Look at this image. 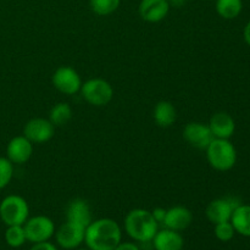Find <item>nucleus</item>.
I'll return each instance as SVG.
<instances>
[{
  "label": "nucleus",
  "mask_w": 250,
  "mask_h": 250,
  "mask_svg": "<svg viewBox=\"0 0 250 250\" xmlns=\"http://www.w3.org/2000/svg\"><path fill=\"white\" fill-rule=\"evenodd\" d=\"M121 242V226L110 217L93 220L85 227L84 244L89 250H114Z\"/></svg>",
  "instance_id": "1"
},
{
  "label": "nucleus",
  "mask_w": 250,
  "mask_h": 250,
  "mask_svg": "<svg viewBox=\"0 0 250 250\" xmlns=\"http://www.w3.org/2000/svg\"><path fill=\"white\" fill-rule=\"evenodd\" d=\"M125 232L137 243H149L159 231L160 225L155 221L151 211L146 209H133L127 212L124 220Z\"/></svg>",
  "instance_id": "2"
},
{
  "label": "nucleus",
  "mask_w": 250,
  "mask_h": 250,
  "mask_svg": "<svg viewBox=\"0 0 250 250\" xmlns=\"http://www.w3.org/2000/svg\"><path fill=\"white\" fill-rule=\"evenodd\" d=\"M205 151L208 163L216 171H229L237 163V150L229 139L214 138Z\"/></svg>",
  "instance_id": "3"
},
{
  "label": "nucleus",
  "mask_w": 250,
  "mask_h": 250,
  "mask_svg": "<svg viewBox=\"0 0 250 250\" xmlns=\"http://www.w3.org/2000/svg\"><path fill=\"white\" fill-rule=\"evenodd\" d=\"M28 217L29 205L21 195H6L0 202V219L6 226L23 225Z\"/></svg>",
  "instance_id": "4"
},
{
  "label": "nucleus",
  "mask_w": 250,
  "mask_h": 250,
  "mask_svg": "<svg viewBox=\"0 0 250 250\" xmlns=\"http://www.w3.org/2000/svg\"><path fill=\"white\" fill-rule=\"evenodd\" d=\"M81 95L88 104L93 106H105L114 98V88L104 78H90L82 83Z\"/></svg>",
  "instance_id": "5"
},
{
  "label": "nucleus",
  "mask_w": 250,
  "mask_h": 250,
  "mask_svg": "<svg viewBox=\"0 0 250 250\" xmlns=\"http://www.w3.org/2000/svg\"><path fill=\"white\" fill-rule=\"evenodd\" d=\"M23 229L26 232L27 242L32 244L50 241L56 231L54 221L45 215L28 217L23 224Z\"/></svg>",
  "instance_id": "6"
},
{
  "label": "nucleus",
  "mask_w": 250,
  "mask_h": 250,
  "mask_svg": "<svg viewBox=\"0 0 250 250\" xmlns=\"http://www.w3.org/2000/svg\"><path fill=\"white\" fill-rule=\"evenodd\" d=\"M54 88L66 95H75L80 93L82 87V78L80 73L71 66H60L51 76Z\"/></svg>",
  "instance_id": "7"
},
{
  "label": "nucleus",
  "mask_w": 250,
  "mask_h": 250,
  "mask_svg": "<svg viewBox=\"0 0 250 250\" xmlns=\"http://www.w3.org/2000/svg\"><path fill=\"white\" fill-rule=\"evenodd\" d=\"M241 204V200L237 197H233V195L217 198V199L211 200L208 204L205 215H207L208 220L214 225L220 224V222L229 221L234 209Z\"/></svg>",
  "instance_id": "8"
},
{
  "label": "nucleus",
  "mask_w": 250,
  "mask_h": 250,
  "mask_svg": "<svg viewBox=\"0 0 250 250\" xmlns=\"http://www.w3.org/2000/svg\"><path fill=\"white\" fill-rule=\"evenodd\" d=\"M84 234L85 227L66 221L56 229L54 237L61 249L75 250L84 243Z\"/></svg>",
  "instance_id": "9"
},
{
  "label": "nucleus",
  "mask_w": 250,
  "mask_h": 250,
  "mask_svg": "<svg viewBox=\"0 0 250 250\" xmlns=\"http://www.w3.org/2000/svg\"><path fill=\"white\" fill-rule=\"evenodd\" d=\"M56 127L45 117H33L23 127V136L33 144H43L50 141L55 134Z\"/></svg>",
  "instance_id": "10"
},
{
  "label": "nucleus",
  "mask_w": 250,
  "mask_h": 250,
  "mask_svg": "<svg viewBox=\"0 0 250 250\" xmlns=\"http://www.w3.org/2000/svg\"><path fill=\"white\" fill-rule=\"evenodd\" d=\"M183 138L193 148L205 150L214 139L208 124L202 122H189L183 128Z\"/></svg>",
  "instance_id": "11"
},
{
  "label": "nucleus",
  "mask_w": 250,
  "mask_h": 250,
  "mask_svg": "<svg viewBox=\"0 0 250 250\" xmlns=\"http://www.w3.org/2000/svg\"><path fill=\"white\" fill-rule=\"evenodd\" d=\"M170 4L167 0H141L138 5V14L143 21L149 23H158L170 12Z\"/></svg>",
  "instance_id": "12"
},
{
  "label": "nucleus",
  "mask_w": 250,
  "mask_h": 250,
  "mask_svg": "<svg viewBox=\"0 0 250 250\" xmlns=\"http://www.w3.org/2000/svg\"><path fill=\"white\" fill-rule=\"evenodd\" d=\"M33 154V143L23 134L16 136L9 142L6 146V158L14 165H23Z\"/></svg>",
  "instance_id": "13"
},
{
  "label": "nucleus",
  "mask_w": 250,
  "mask_h": 250,
  "mask_svg": "<svg viewBox=\"0 0 250 250\" xmlns=\"http://www.w3.org/2000/svg\"><path fill=\"white\" fill-rule=\"evenodd\" d=\"M193 222V212L183 205L166 209V216L164 220V227L173 229V231L182 232L187 229Z\"/></svg>",
  "instance_id": "14"
},
{
  "label": "nucleus",
  "mask_w": 250,
  "mask_h": 250,
  "mask_svg": "<svg viewBox=\"0 0 250 250\" xmlns=\"http://www.w3.org/2000/svg\"><path fill=\"white\" fill-rule=\"evenodd\" d=\"M208 125L214 138L229 139L236 131V122L233 117L225 111H219L212 115Z\"/></svg>",
  "instance_id": "15"
},
{
  "label": "nucleus",
  "mask_w": 250,
  "mask_h": 250,
  "mask_svg": "<svg viewBox=\"0 0 250 250\" xmlns=\"http://www.w3.org/2000/svg\"><path fill=\"white\" fill-rule=\"evenodd\" d=\"M66 221L87 227L93 221L92 210L87 200L82 198H76L71 200L66 209Z\"/></svg>",
  "instance_id": "16"
},
{
  "label": "nucleus",
  "mask_w": 250,
  "mask_h": 250,
  "mask_svg": "<svg viewBox=\"0 0 250 250\" xmlns=\"http://www.w3.org/2000/svg\"><path fill=\"white\" fill-rule=\"evenodd\" d=\"M151 243L155 250H182L185 247V238L181 232L164 227L163 229H159Z\"/></svg>",
  "instance_id": "17"
},
{
  "label": "nucleus",
  "mask_w": 250,
  "mask_h": 250,
  "mask_svg": "<svg viewBox=\"0 0 250 250\" xmlns=\"http://www.w3.org/2000/svg\"><path fill=\"white\" fill-rule=\"evenodd\" d=\"M153 119L159 127L167 128L177 120V110L175 105L167 100H161L153 110Z\"/></svg>",
  "instance_id": "18"
},
{
  "label": "nucleus",
  "mask_w": 250,
  "mask_h": 250,
  "mask_svg": "<svg viewBox=\"0 0 250 250\" xmlns=\"http://www.w3.org/2000/svg\"><path fill=\"white\" fill-rule=\"evenodd\" d=\"M229 221L233 225L236 233L243 237H250V205L241 204L237 207Z\"/></svg>",
  "instance_id": "19"
},
{
  "label": "nucleus",
  "mask_w": 250,
  "mask_h": 250,
  "mask_svg": "<svg viewBox=\"0 0 250 250\" xmlns=\"http://www.w3.org/2000/svg\"><path fill=\"white\" fill-rule=\"evenodd\" d=\"M72 107L67 103H58L51 107L49 112V120L55 127H61L67 125L72 119Z\"/></svg>",
  "instance_id": "20"
},
{
  "label": "nucleus",
  "mask_w": 250,
  "mask_h": 250,
  "mask_svg": "<svg viewBox=\"0 0 250 250\" xmlns=\"http://www.w3.org/2000/svg\"><path fill=\"white\" fill-rule=\"evenodd\" d=\"M216 12L225 20H233L241 15L243 10L242 0H216Z\"/></svg>",
  "instance_id": "21"
},
{
  "label": "nucleus",
  "mask_w": 250,
  "mask_h": 250,
  "mask_svg": "<svg viewBox=\"0 0 250 250\" xmlns=\"http://www.w3.org/2000/svg\"><path fill=\"white\" fill-rule=\"evenodd\" d=\"M5 242L11 248H21L27 242L26 232H24L23 225H14V226H6L4 234Z\"/></svg>",
  "instance_id": "22"
},
{
  "label": "nucleus",
  "mask_w": 250,
  "mask_h": 250,
  "mask_svg": "<svg viewBox=\"0 0 250 250\" xmlns=\"http://www.w3.org/2000/svg\"><path fill=\"white\" fill-rule=\"evenodd\" d=\"M121 0H89V6L99 16H109L120 7Z\"/></svg>",
  "instance_id": "23"
},
{
  "label": "nucleus",
  "mask_w": 250,
  "mask_h": 250,
  "mask_svg": "<svg viewBox=\"0 0 250 250\" xmlns=\"http://www.w3.org/2000/svg\"><path fill=\"white\" fill-rule=\"evenodd\" d=\"M14 176V164L6 158L0 156V190L4 189L11 182Z\"/></svg>",
  "instance_id": "24"
},
{
  "label": "nucleus",
  "mask_w": 250,
  "mask_h": 250,
  "mask_svg": "<svg viewBox=\"0 0 250 250\" xmlns=\"http://www.w3.org/2000/svg\"><path fill=\"white\" fill-rule=\"evenodd\" d=\"M214 234L220 242H229L233 239L234 234H236V229H234L231 221L220 222V224L215 225Z\"/></svg>",
  "instance_id": "25"
},
{
  "label": "nucleus",
  "mask_w": 250,
  "mask_h": 250,
  "mask_svg": "<svg viewBox=\"0 0 250 250\" xmlns=\"http://www.w3.org/2000/svg\"><path fill=\"white\" fill-rule=\"evenodd\" d=\"M29 250H59L58 247L50 241L42 242V243H34Z\"/></svg>",
  "instance_id": "26"
},
{
  "label": "nucleus",
  "mask_w": 250,
  "mask_h": 250,
  "mask_svg": "<svg viewBox=\"0 0 250 250\" xmlns=\"http://www.w3.org/2000/svg\"><path fill=\"white\" fill-rule=\"evenodd\" d=\"M151 215H153V217L159 225H163L166 216V209H164V208H155L154 210H151Z\"/></svg>",
  "instance_id": "27"
},
{
  "label": "nucleus",
  "mask_w": 250,
  "mask_h": 250,
  "mask_svg": "<svg viewBox=\"0 0 250 250\" xmlns=\"http://www.w3.org/2000/svg\"><path fill=\"white\" fill-rule=\"evenodd\" d=\"M114 250H141L136 242H121Z\"/></svg>",
  "instance_id": "28"
},
{
  "label": "nucleus",
  "mask_w": 250,
  "mask_h": 250,
  "mask_svg": "<svg viewBox=\"0 0 250 250\" xmlns=\"http://www.w3.org/2000/svg\"><path fill=\"white\" fill-rule=\"evenodd\" d=\"M168 4L171 7H176V9H181V7L185 6L187 4L188 0H167Z\"/></svg>",
  "instance_id": "29"
},
{
  "label": "nucleus",
  "mask_w": 250,
  "mask_h": 250,
  "mask_svg": "<svg viewBox=\"0 0 250 250\" xmlns=\"http://www.w3.org/2000/svg\"><path fill=\"white\" fill-rule=\"evenodd\" d=\"M243 36H244V41H246V43L250 46V21L246 24V27H244Z\"/></svg>",
  "instance_id": "30"
},
{
  "label": "nucleus",
  "mask_w": 250,
  "mask_h": 250,
  "mask_svg": "<svg viewBox=\"0 0 250 250\" xmlns=\"http://www.w3.org/2000/svg\"><path fill=\"white\" fill-rule=\"evenodd\" d=\"M75 250H89L87 248V247H85V248H77V249H75Z\"/></svg>",
  "instance_id": "31"
}]
</instances>
